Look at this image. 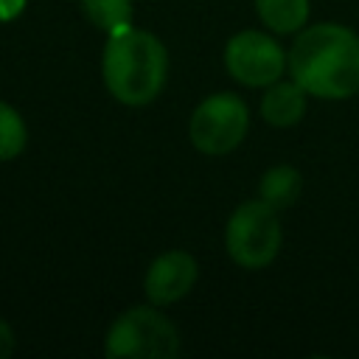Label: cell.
Instances as JSON below:
<instances>
[{"mask_svg": "<svg viewBox=\"0 0 359 359\" xmlns=\"http://www.w3.org/2000/svg\"><path fill=\"white\" fill-rule=\"evenodd\" d=\"M286 70L314 98H351L359 93V34L339 22L309 25L297 31Z\"/></svg>", "mask_w": 359, "mask_h": 359, "instance_id": "6da1fadb", "label": "cell"}, {"mask_svg": "<svg viewBox=\"0 0 359 359\" xmlns=\"http://www.w3.org/2000/svg\"><path fill=\"white\" fill-rule=\"evenodd\" d=\"M101 79L118 104H151L168 79V50L151 31L129 25L107 36L101 53Z\"/></svg>", "mask_w": 359, "mask_h": 359, "instance_id": "7a4b0ae2", "label": "cell"}, {"mask_svg": "<svg viewBox=\"0 0 359 359\" xmlns=\"http://www.w3.org/2000/svg\"><path fill=\"white\" fill-rule=\"evenodd\" d=\"M180 331L154 303L121 311L107 328L104 353L109 359H177Z\"/></svg>", "mask_w": 359, "mask_h": 359, "instance_id": "3957f363", "label": "cell"}, {"mask_svg": "<svg viewBox=\"0 0 359 359\" xmlns=\"http://www.w3.org/2000/svg\"><path fill=\"white\" fill-rule=\"evenodd\" d=\"M283 244V230L278 210L266 205L261 196L241 202L224 227V250L233 264L241 269H264L269 266Z\"/></svg>", "mask_w": 359, "mask_h": 359, "instance_id": "277c9868", "label": "cell"}, {"mask_svg": "<svg viewBox=\"0 0 359 359\" xmlns=\"http://www.w3.org/2000/svg\"><path fill=\"white\" fill-rule=\"evenodd\" d=\"M250 129V109L236 93H213L196 104L188 121L191 146L208 157L230 154L241 146Z\"/></svg>", "mask_w": 359, "mask_h": 359, "instance_id": "5b68a950", "label": "cell"}, {"mask_svg": "<svg viewBox=\"0 0 359 359\" xmlns=\"http://www.w3.org/2000/svg\"><path fill=\"white\" fill-rule=\"evenodd\" d=\"M227 76L244 87H269L286 73V53L272 34L247 28L224 45Z\"/></svg>", "mask_w": 359, "mask_h": 359, "instance_id": "8992f818", "label": "cell"}, {"mask_svg": "<svg viewBox=\"0 0 359 359\" xmlns=\"http://www.w3.org/2000/svg\"><path fill=\"white\" fill-rule=\"evenodd\" d=\"M196 278H199V266H196V258L191 252L165 250L146 269V278H143L146 300L160 306V309L171 306V303L182 300L194 289Z\"/></svg>", "mask_w": 359, "mask_h": 359, "instance_id": "52a82bcc", "label": "cell"}, {"mask_svg": "<svg viewBox=\"0 0 359 359\" xmlns=\"http://www.w3.org/2000/svg\"><path fill=\"white\" fill-rule=\"evenodd\" d=\"M306 98H309V93L294 79H278L269 87H264L261 118L275 129L294 126L306 115Z\"/></svg>", "mask_w": 359, "mask_h": 359, "instance_id": "ba28073f", "label": "cell"}, {"mask_svg": "<svg viewBox=\"0 0 359 359\" xmlns=\"http://www.w3.org/2000/svg\"><path fill=\"white\" fill-rule=\"evenodd\" d=\"M303 191V177L294 165H272L264 171L261 182H258V196L272 205L275 210H286L297 202Z\"/></svg>", "mask_w": 359, "mask_h": 359, "instance_id": "9c48e42d", "label": "cell"}, {"mask_svg": "<svg viewBox=\"0 0 359 359\" xmlns=\"http://www.w3.org/2000/svg\"><path fill=\"white\" fill-rule=\"evenodd\" d=\"M261 22L272 34H297L309 20V0H255Z\"/></svg>", "mask_w": 359, "mask_h": 359, "instance_id": "30bf717a", "label": "cell"}, {"mask_svg": "<svg viewBox=\"0 0 359 359\" xmlns=\"http://www.w3.org/2000/svg\"><path fill=\"white\" fill-rule=\"evenodd\" d=\"M81 11L101 34L109 36L132 25L135 6L132 0H81Z\"/></svg>", "mask_w": 359, "mask_h": 359, "instance_id": "8fae6325", "label": "cell"}, {"mask_svg": "<svg viewBox=\"0 0 359 359\" xmlns=\"http://www.w3.org/2000/svg\"><path fill=\"white\" fill-rule=\"evenodd\" d=\"M25 143H28V126L22 115L11 104L0 101V163L20 157L25 151Z\"/></svg>", "mask_w": 359, "mask_h": 359, "instance_id": "7c38bea8", "label": "cell"}, {"mask_svg": "<svg viewBox=\"0 0 359 359\" xmlns=\"http://www.w3.org/2000/svg\"><path fill=\"white\" fill-rule=\"evenodd\" d=\"M14 345H17V339H14V328L0 317V359H6V356H11V351H14Z\"/></svg>", "mask_w": 359, "mask_h": 359, "instance_id": "4fadbf2b", "label": "cell"}, {"mask_svg": "<svg viewBox=\"0 0 359 359\" xmlns=\"http://www.w3.org/2000/svg\"><path fill=\"white\" fill-rule=\"evenodd\" d=\"M28 0H0V22H11L25 11Z\"/></svg>", "mask_w": 359, "mask_h": 359, "instance_id": "5bb4252c", "label": "cell"}]
</instances>
